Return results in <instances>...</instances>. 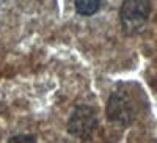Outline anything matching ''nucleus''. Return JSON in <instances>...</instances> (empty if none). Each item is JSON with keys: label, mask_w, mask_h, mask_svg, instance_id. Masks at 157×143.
<instances>
[{"label": "nucleus", "mask_w": 157, "mask_h": 143, "mask_svg": "<svg viewBox=\"0 0 157 143\" xmlns=\"http://www.w3.org/2000/svg\"><path fill=\"white\" fill-rule=\"evenodd\" d=\"M149 0H124L120 10V19L123 29L129 33L138 32L149 17Z\"/></svg>", "instance_id": "obj_1"}, {"label": "nucleus", "mask_w": 157, "mask_h": 143, "mask_svg": "<svg viewBox=\"0 0 157 143\" xmlns=\"http://www.w3.org/2000/svg\"><path fill=\"white\" fill-rule=\"evenodd\" d=\"M107 116L109 120L120 123V124H129L135 116V109L130 98L123 91H115L107 106Z\"/></svg>", "instance_id": "obj_2"}, {"label": "nucleus", "mask_w": 157, "mask_h": 143, "mask_svg": "<svg viewBox=\"0 0 157 143\" xmlns=\"http://www.w3.org/2000/svg\"><path fill=\"white\" fill-rule=\"evenodd\" d=\"M98 126V118L93 109L86 106L77 107L69 120V132L75 137L86 138Z\"/></svg>", "instance_id": "obj_3"}, {"label": "nucleus", "mask_w": 157, "mask_h": 143, "mask_svg": "<svg viewBox=\"0 0 157 143\" xmlns=\"http://www.w3.org/2000/svg\"><path fill=\"white\" fill-rule=\"evenodd\" d=\"M102 0H74V5L78 14L82 16H93L101 8Z\"/></svg>", "instance_id": "obj_4"}, {"label": "nucleus", "mask_w": 157, "mask_h": 143, "mask_svg": "<svg viewBox=\"0 0 157 143\" xmlns=\"http://www.w3.org/2000/svg\"><path fill=\"white\" fill-rule=\"evenodd\" d=\"M11 143H14V141H35V137L32 135H22V137H13L10 138Z\"/></svg>", "instance_id": "obj_5"}]
</instances>
